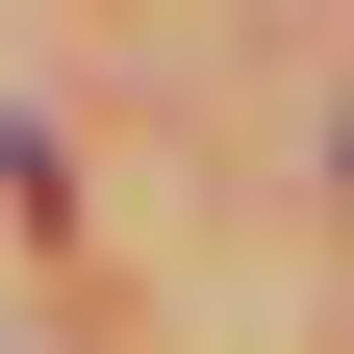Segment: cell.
<instances>
[{
  "mask_svg": "<svg viewBox=\"0 0 354 354\" xmlns=\"http://www.w3.org/2000/svg\"><path fill=\"white\" fill-rule=\"evenodd\" d=\"M329 177H354V102H329Z\"/></svg>",
  "mask_w": 354,
  "mask_h": 354,
  "instance_id": "cell-1",
  "label": "cell"
}]
</instances>
